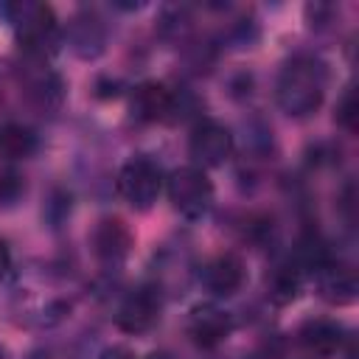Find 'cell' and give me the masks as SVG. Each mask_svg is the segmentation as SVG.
Wrapping results in <instances>:
<instances>
[{
    "instance_id": "cell-1",
    "label": "cell",
    "mask_w": 359,
    "mask_h": 359,
    "mask_svg": "<svg viewBox=\"0 0 359 359\" xmlns=\"http://www.w3.org/2000/svg\"><path fill=\"white\" fill-rule=\"evenodd\" d=\"M323 95H325L323 62L311 56H297L283 67L278 79V104L283 112L303 118L323 104Z\"/></svg>"
},
{
    "instance_id": "cell-2",
    "label": "cell",
    "mask_w": 359,
    "mask_h": 359,
    "mask_svg": "<svg viewBox=\"0 0 359 359\" xmlns=\"http://www.w3.org/2000/svg\"><path fill=\"white\" fill-rule=\"evenodd\" d=\"M3 14L14 22L20 48L31 56H48L56 50L59 25L53 8L45 3H22V6H3Z\"/></svg>"
},
{
    "instance_id": "cell-3",
    "label": "cell",
    "mask_w": 359,
    "mask_h": 359,
    "mask_svg": "<svg viewBox=\"0 0 359 359\" xmlns=\"http://www.w3.org/2000/svg\"><path fill=\"white\" fill-rule=\"evenodd\" d=\"M165 194L171 208L185 219H202L213 205V182L196 165L174 168L165 180Z\"/></svg>"
},
{
    "instance_id": "cell-4",
    "label": "cell",
    "mask_w": 359,
    "mask_h": 359,
    "mask_svg": "<svg viewBox=\"0 0 359 359\" xmlns=\"http://www.w3.org/2000/svg\"><path fill=\"white\" fill-rule=\"evenodd\" d=\"M163 191V171L149 157H132L118 174V194L137 210H149Z\"/></svg>"
},
{
    "instance_id": "cell-5",
    "label": "cell",
    "mask_w": 359,
    "mask_h": 359,
    "mask_svg": "<svg viewBox=\"0 0 359 359\" xmlns=\"http://www.w3.org/2000/svg\"><path fill=\"white\" fill-rule=\"evenodd\" d=\"M188 151L196 163V168H216L222 163L230 160L233 154V135L227 126L216 123V121H202L194 126L191 140H188Z\"/></svg>"
},
{
    "instance_id": "cell-6",
    "label": "cell",
    "mask_w": 359,
    "mask_h": 359,
    "mask_svg": "<svg viewBox=\"0 0 359 359\" xmlns=\"http://www.w3.org/2000/svg\"><path fill=\"white\" fill-rule=\"evenodd\" d=\"M160 309H163V303L154 289H149V286L135 289L121 303V309L115 314V325L126 334H143L160 320Z\"/></svg>"
},
{
    "instance_id": "cell-7",
    "label": "cell",
    "mask_w": 359,
    "mask_h": 359,
    "mask_svg": "<svg viewBox=\"0 0 359 359\" xmlns=\"http://www.w3.org/2000/svg\"><path fill=\"white\" fill-rule=\"evenodd\" d=\"M233 323H230V314L222 311L219 306H196L191 311V320H188V334L194 339V345L199 348H216L219 342L227 339Z\"/></svg>"
},
{
    "instance_id": "cell-8",
    "label": "cell",
    "mask_w": 359,
    "mask_h": 359,
    "mask_svg": "<svg viewBox=\"0 0 359 359\" xmlns=\"http://www.w3.org/2000/svg\"><path fill=\"white\" fill-rule=\"evenodd\" d=\"M129 109H132V118H137L140 123H157L168 118V112L174 109V95L160 81H143L135 87Z\"/></svg>"
},
{
    "instance_id": "cell-9",
    "label": "cell",
    "mask_w": 359,
    "mask_h": 359,
    "mask_svg": "<svg viewBox=\"0 0 359 359\" xmlns=\"http://www.w3.org/2000/svg\"><path fill=\"white\" fill-rule=\"evenodd\" d=\"M202 283L208 292H213L216 297H230L241 289L244 283V261L233 252L216 255L213 261L205 264L202 269Z\"/></svg>"
},
{
    "instance_id": "cell-10",
    "label": "cell",
    "mask_w": 359,
    "mask_h": 359,
    "mask_svg": "<svg viewBox=\"0 0 359 359\" xmlns=\"http://www.w3.org/2000/svg\"><path fill=\"white\" fill-rule=\"evenodd\" d=\"M314 275H317L320 297L325 303H331V306H348V303H353V297H356V275H353L351 266L337 264V261H328Z\"/></svg>"
},
{
    "instance_id": "cell-11",
    "label": "cell",
    "mask_w": 359,
    "mask_h": 359,
    "mask_svg": "<svg viewBox=\"0 0 359 359\" xmlns=\"http://www.w3.org/2000/svg\"><path fill=\"white\" fill-rule=\"evenodd\" d=\"M129 247H132V233L121 219H104L93 230V250L101 261L118 264L129 255Z\"/></svg>"
},
{
    "instance_id": "cell-12",
    "label": "cell",
    "mask_w": 359,
    "mask_h": 359,
    "mask_svg": "<svg viewBox=\"0 0 359 359\" xmlns=\"http://www.w3.org/2000/svg\"><path fill=\"white\" fill-rule=\"evenodd\" d=\"M300 345L314 356H334L342 348V325L334 320H309L300 328Z\"/></svg>"
},
{
    "instance_id": "cell-13",
    "label": "cell",
    "mask_w": 359,
    "mask_h": 359,
    "mask_svg": "<svg viewBox=\"0 0 359 359\" xmlns=\"http://www.w3.org/2000/svg\"><path fill=\"white\" fill-rule=\"evenodd\" d=\"M36 149V135L22 123H0V157L25 160Z\"/></svg>"
},
{
    "instance_id": "cell-14",
    "label": "cell",
    "mask_w": 359,
    "mask_h": 359,
    "mask_svg": "<svg viewBox=\"0 0 359 359\" xmlns=\"http://www.w3.org/2000/svg\"><path fill=\"white\" fill-rule=\"evenodd\" d=\"M300 286H303V272L294 264L275 266V272L269 278V300L275 306H286L300 294Z\"/></svg>"
},
{
    "instance_id": "cell-15",
    "label": "cell",
    "mask_w": 359,
    "mask_h": 359,
    "mask_svg": "<svg viewBox=\"0 0 359 359\" xmlns=\"http://www.w3.org/2000/svg\"><path fill=\"white\" fill-rule=\"evenodd\" d=\"M356 95H353V90H348L342 98H339V104H337V121L345 126V129H356Z\"/></svg>"
},
{
    "instance_id": "cell-16",
    "label": "cell",
    "mask_w": 359,
    "mask_h": 359,
    "mask_svg": "<svg viewBox=\"0 0 359 359\" xmlns=\"http://www.w3.org/2000/svg\"><path fill=\"white\" fill-rule=\"evenodd\" d=\"M20 188H22V182H20L17 174H3L0 177V196H14Z\"/></svg>"
},
{
    "instance_id": "cell-17",
    "label": "cell",
    "mask_w": 359,
    "mask_h": 359,
    "mask_svg": "<svg viewBox=\"0 0 359 359\" xmlns=\"http://www.w3.org/2000/svg\"><path fill=\"white\" fill-rule=\"evenodd\" d=\"M101 359H137L129 348H123V345H115V348H107L104 353H101Z\"/></svg>"
},
{
    "instance_id": "cell-18",
    "label": "cell",
    "mask_w": 359,
    "mask_h": 359,
    "mask_svg": "<svg viewBox=\"0 0 359 359\" xmlns=\"http://www.w3.org/2000/svg\"><path fill=\"white\" fill-rule=\"evenodd\" d=\"M8 266H11V250H8V244L0 238V278L8 272Z\"/></svg>"
},
{
    "instance_id": "cell-19",
    "label": "cell",
    "mask_w": 359,
    "mask_h": 359,
    "mask_svg": "<svg viewBox=\"0 0 359 359\" xmlns=\"http://www.w3.org/2000/svg\"><path fill=\"white\" fill-rule=\"evenodd\" d=\"M149 359H171V356H165V353H151Z\"/></svg>"
}]
</instances>
